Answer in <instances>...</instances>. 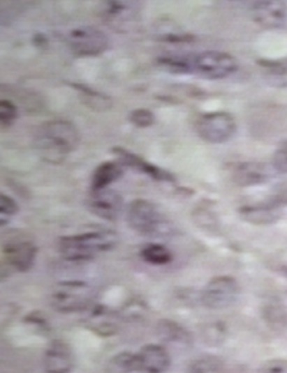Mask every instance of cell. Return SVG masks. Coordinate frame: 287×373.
<instances>
[{"mask_svg": "<svg viewBox=\"0 0 287 373\" xmlns=\"http://www.w3.org/2000/svg\"><path fill=\"white\" fill-rule=\"evenodd\" d=\"M81 137L72 122L65 119L50 121L41 128L36 145L41 155L49 161L58 164L68 154L75 151Z\"/></svg>", "mask_w": 287, "mask_h": 373, "instance_id": "cell-1", "label": "cell"}, {"mask_svg": "<svg viewBox=\"0 0 287 373\" xmlns=\"http://www.w3.org/2000/svg\"><path fill=\"white\" fill-rule=\"evenodd\" d=\"M118 244V236L112 231H92L85 234H76L62 237L58 248L65 260L85 261L96 257L98 254L112 250Z\"/></svg>", "mask_w": 287, "mask_h": 373, "instance_id": "cell-2", "label": "cell"}, {"mask_svg": "<svg viewBox=\"0 0 287 373\" xmlns=\"http://www.w3.org/2000/svg\"><path fill=\"white\" fill-rule=\"evenodd\" d=\"M92 289L84 282L59 283L50 296V303L59 313H78L88 309L92 303Z\"/></svg>", "mask_w": 287, "mask_h": 373, "instance_id": "cell-3", "label": "cell"}, {"mask_svg": "<svg viewBox=\"0 0 287 373\" xmlns=\"http://www.w3.org/2000/svg\"><path fill=\"white\" fill-rule=\"evenodd\" d=\"M196 131L208 144H224L236 134L237 123L230 112H207L197 116Z\"/></svg>", "mask_w": 287, "mask_h": 373, "instance_id": "cell-4", "label": "cell"}, {"mask_svg": "<svg viewBox=\"0 0 287 373\" xmlns=\"http://www.w3.org/2000/svg\"><path fill=\"white\" fill-rule=\"evenodd\" d=\"M239 283L231 276H217L205 284L201 291V302L212 310H223L236 303Z\"/></svg>", "mask_w": 287, "mask_h": 373, "instance_id": "cell-5", "label": "cell"}, {"mask_svg": "<svg viewBox=\"0 0 287 373\" xmlns=\"http://www.w3.org/2000/svg\"><path fill=\"white\" fill-rule=\"evenodd\" d=\"M126 221L135 233L152 236L163 226V215L154 203L148 200H134L126 210Z\"/></svg>", "mask_w": 287, "mask_h": 373, "instance_id": "cell-6", "label": "cell"}, {"mask_svg": "<svg viewBox=\"0 0 287 373\" xmlns=\"http://www.w3.org/2000/svg\"><path fill=\"white\" fill-rule=\"evenodd\" d=\"M193 68L207 79H223L239 69V62L230 54L207 51L196 56Z\"/></svg>", "mask_w": 287, "mask_h": 373, "instance_id": "cell-7", "label": "cell"}, {"mask_svg": "<svg viewBox=\"0 0 287 373\" xmlns=\"http://www.w3.org/2000/svg\"><path fill=\"white\" fill-rule=\"evenodd\" d=\"M68 43L78 56H98L110 47V38L96 28L82 26L68 35Z\"/></svg>", "mask_w": 287, "mask_h": 373, "instance_id": "cell-8", "label": "cell"}, {"mask_svg": "<svg viewBox=\"0 0 287 373\" xmlns=\"http://www.w3.org/2000/svg\"><path fill=\"white\" fill-rule=\"evenodd\" d=\"M89 211L105 221H117L124 210L122 195L111 188L91 190L88 198Z\"/></svg>", "mask_w": 287, "mask_h": 373, "instance_id": "cell-9", "label": "cell"}, {"mask_svg": "<svg viewBox=\"0 0 287 373\" xmlns=\"http://www.w3.org/2000/svg\"><path fill=\"white\" fill-rule=\"evenodd\" d=\"M272 177L267 164L244 161L230 165V180L239 187H256L266 184Z\"/></svg>", "mask_w": 287, "mask_h": 373, "instance_id": "cell-10", "label": "cell"}, {"mask_svg": "<svg viewBox=\"0 0 287 373\" xmlns=\"http://www.w3.org/2000/svg\"><path fill=\"white\" fill-rule=\"evenodd\" d=\"M38 247L31 240L15 238L5 244L3 256L10 267L17 271H29L36 260Z\"/></svg>", "mask_w": 287, "mask_h": 373, "instance_id": "cell-11", "label": "cell"}, {"mask_svg": "<svg viewBox=\"0 0 287 373\" xmlns=\"http://www.w3.org/2000/svg\"><path fill=\"white\" fill-rule=\"evenodd\" d=\"M253 19L265 29H279L287 22V5L280 0L253 3Z\"/></svg>", "mask_w": 287, "mask_h": 373, "instance_id": "cell-12", "label": "cell"}, {"mask_svg": "<svg viewBox=\"0 0 287 373\" xmlns=\"http://www.w3.org/2000/svg\"><path fill=\"white\" fill-rule=\"evenodd\" d=\"M75 358L72 347L64 340L52 342L43 356V367L46 373H69L73 367Z\"/></svg>", "mask_w": 287, "mask_h": 373, "instance_id": "cell-13", "label": "cell"}, {"mask_svg": "<svg viewBox=\"0 0 287 373\" xmlns=\"http://www.w3.org/2000/svg\"><path fill=\"white\" fill-rule=\"evenodd\" d=\"M138 372L142 373H164L170 369L171 358L163 344H145L137 353Z\"/></svg>", "mask_w": 287, "mask_h": 373, "instance_id": "cell-14", "label": "cell"}, {"mask_svg": "<svg viewBox=\"0 0 287 373\" xmlns=\"http://www.w3.org/2000/svg\"><path fill=\"white\" fill-rule=\"evenodd\" d=\"M239 215L253 226H272L283 215V207L273 200L267 203L247 204L239 208Z\"/></svg>", "mask_w": 287, "mask_h": 373, "instance_id": "cell-15", "label": "cell"}, {"mask_svg": "<svg viewBox=\"0 0 287 373\" xmlns=\"http://www.w3.org/2000/svg\"><path fill=\"white\" fill-rule=\"evenodd\" d=\"M112 153L119 158V162L122 165H126V167L133 168L135 171H140V172L145 174V176L151 177L155 181L174 183L172 174H170L168 171H165V169H163L160 167H156V165H154L151 162H147L141 157L126 151V149H124V148H119V146L112 148Z\"/></svg>", "mask_w": 287, "mask_h": 373, "instance_id": "cell-16", "label": "cell"}, {"mask_svg": "<svg viewBox=\"0 0 287 373\" xmlns=\"http://www.w3.org/2000/svg\"><path fill=\"white\" fill-rule=\"evenodd\" d=\"M193 221L204 233L217 234L220 231V220L216 204L210 200H203L193 210Z\"/></svg>", "mask_w": 287, "mask_h": 373, "instance_id": "cell-17", "label": "cell"}, {"mask_svg": "<svg viewBox=\"0 0 287 373\" xmlns=\"http://www.w3.org/2000/svg\"><path fill=\"white\" fill-rule=\"evenodd\" d=\"M124 174L122 164L115 161L102 162L96 167L91 177V190H105L118 181Z\"/></svg>", "mask_w": 287, "mask_h": 373, "instance_id": "cell-18", "label": "cell"}, {"mask_svg": "<svg viewBox=\"0 0 287 373\" xmlns=\"http://www.w3.org/2000/svg\"><path fill=\"white\" fill-rule=\"evenodd\" d=\"M156 335L165 343L174 346H187L191 340V336L186 328H182L177 321L167 319L156 323Z\"/></svg>", "mask_w": 287, "mask_h": 373, "instance_id": "cell-19", "label": "cell"}, {"mask_svg": "<svg viewBox=\"0 0 287 373\" xmlns=\"http://www.w3.org/2000/svg\"><path fill=\"white\" fill-rule=\"evenodd\" d=\"M262 317L272 330L277 333L287 330V307L283 303L273 300L263 305Z\"/></svg>", "mask_w": 287, "mask_h": 373, "instance_id": "cell-20", "label": "cell"}, {"mask_svg": "<svg viewBox=\"0 0 287 373\" xmlns=\"http://www.w3.org/2000/svg\"><path fill=\"white\" fill-rule=\"evenodd\" d=\"M118 319L107 309L98 307L92 312L89 328L99 336H112L118 330Z\"/></svg>", "mask_w": 287, "mask_h": 373, "instance_id": "cell-21", "label": "cell"}, {"mask_svg": "<svg viewBox=\"0 0 287 373\" xmlns=\"http://www.w3.org/2000/svg\"><path fill=\"white\" fill-rule=\"evenodd\" d=\"M258 66L263 68L266 79L274 86H287V61H257Z\"/></svg>", "mask_w": 287, "mask_h": 373, "instance_id": "cell-22", "label": "cell"}, {"mask_svg": "<svg viewBox=\"0 0 287 373\" xmlns=\"http://www.w3.org/2000/svg\"><path fill=\"white\" fill-rule=\"evenodd\" d=\"M72 88L78 89L81 92V99L82 102L89 107L91 109H95V111H107L112 107V101L111 98L103 95L98 91H94L85 85H80V84H71Z\"/></svg>", "mask_w": 287, "mask_h": 373, "instance_id": "cell-23", "label": "cell"}, {"mask_svg": "<svg viewBox=\"0 0 287 373\" xmlns=\"http://www.w3.org/2000/svg\"><path fill=\"white\" fill-rule=\"evenodd\" d=\"M141 257L154 266H164L172 261V253L163 244H148L141 250Z\"/></svg>", "mask_w": 287, "mask_h": 373, "instance_id": "cell-24", "label": "cell"}, {"mask_svg": "<svg viewBox=\"0 0 287 373\" xmlns=\"http://www.w3.org/2000/svg\"><path fill=\"white\" fill-rule=\"evenodd\" d=\"M224 363L220 358L213 355H205L191 362L187 373H223Z\"/></svg>", "mask_w": 287, "mask_h": 373, "instance_id": "cell-25", "label": "cell"}, {"mask_svg": "<svg viewBox=\"0 0 287 373\" xmlns=\"http://www.w3.org/2000/svg\"><path fill=\"white\" fill-rule=\"evenodd\" d=\"M156 66H159L161 70L172 73V75H182V73H189L194 70L191 63H189L184 59H178V58H159L156 59Z\"/></svg>", "mask_w": 287, "mask_h": 373, "instance_id": "cell-26", "label": "cell"}, {"mask_svg": "<svg viewBox=\"0 0 287 373\" xmlns=\"http://www.w3.org/2000/svg\"><path fill=\"white\" fill-rule=\"evenodd\" d=\"M17 118V108L12 101L2 99L0 101V128L6 130L13 125V122Z\"/></svg>", "mask_w": 287, "mask_h": 373, "instance_id": "cell-27", "label": "cell"}, {"mask_svg": "<svg viewBox=\"0 0 287 373\" xmlns=\"http://www.w3.org/2000/svg\"><path fill=\"white\" fill-rule=\"evenodd\" d=\"M112 363L122 373L138 372V360H137V355L134 353H129V352L119 353L112 359Z\"/></svg>", "mask_w": 287, "mask_h": 373, "instance_id": "cell-28", "label": "cell"}, {"mask_svg": "<svg viewBox=\"0 0 287 373\" xmlns=\"http://www.w3.org/2000/svg\"><path fill=\"white\" fill-rule=\"evenodd\" d=\"M19 211L17 204L6 194L0 195V226H6L9 220Z\"/></svg>", "mask_w": 287, "mask_h": 373, "instance_id": "cell-29", "label": "cell"}, {"mask_svg": "<svg viewBox=\"0 0 287 373\" xmlns=\"http://www.w3.org/2000/svg\"><path fill=\"white\" fill-rule=\"evenodd\" d=\"M129 121H131L133 125L137 128H149L154 125L155 115L149 109L138 108L129 114Z\"/></svg>", "mask_w": 287, "mask_h": 373, "instance_id": "cell-30", "label": "cell"}, {"mask_svg": "<svg viewBox=\"0 0 287 373\" xmlns=\"http://www.w3.org/2000/svg\"><path fill=\"white\" fill-rule=\"evenodd\" d=\"M272 165L276 172L281 174V176H287V139L280 142L276 148Z\"/></svg>", "mask_w": 287, "mask_h": 373, "instance_id": "cell-31", "label": "cell"}, {"mask_svg": "<svg viewBox=\"0 0 287 373\" xmlns=\"http://www.w3.org/2000/svg\"><path fill=\"white\" fill-rule=\"evenodd\" d=\"M258 373H287V360L286 359L267 360L258 369Z\"/></svg>", "mask_w": 287, "mask_h": 373, "instance_id": "cell-32", "label": "cell"}, {"mask_svg": "<svg viewBox=\"0 0 287 373\" xmlns=\"http://www.w3.org/2000/svg\"><path fill=\"white\" fill-rule=\"evenodd\" d=\"M272 200L281 207H287V181H281L274 185Z\"/></svg>", "mask_w": 287, "mask_h": 373, "instance_id": "cell-33", "label": "cell"}, {"mask_svg": "<svg viewBox=\"0 0 287 373\" xmlns=\"http://www.w3.org/2000/svg\"><path fill=\"white\" fill-rule=\"evenodd\" d=\"M279 271H280L281 275H283V276L287 279V266H281V267L279 268Z\"/></svg>", "mask_w": 287, "mask_h": 373, "instance_id": "cell-34", "label": "cell"}]
</instances>
